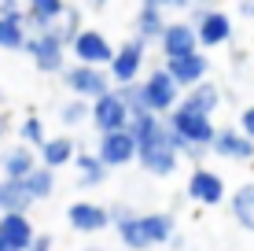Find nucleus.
Here are the masks:
<instances>
[{
	"instance_id": "19",
	"label": "nucleus",
	"mask_w": 254,
	"mask_h": 251,
	"mask_svg": "<svg viewBox=\"0 0 254 251\" xmlns=\"http://www.w3.org/2000/svg\"><path fill=\"white\" fill-rule=\"evenodd\" d=\"M33 237H37V233H33L26 214H0V240H7L15 251H30Z\"/></svg>"
},
{
	"instance_id": "4",
	"label": "nucleus",
	"mask_w": 254,
	"mask_h": 251,
	"mask_svg": "<svg viewBox=\"0 0 254 251\" xmlns=\"http://www.w3.org/2000/svg\"><path fill=\"white\" fill-rule=\"evenodd\" d=\"M144 96H147V111L151 115H159V118H166L170 111H177L181 107V96H185V89H181L177 82H173L170 74H166V67H159V71H151L144 78Z\"/></svg>"
},
{
	"instance_id": "20",
	"label": "nucleus",
	"mask_w": 254,
	"mask_h": 251,
	"mask_svg": "<svg viewBox=\"0 0 254 251\" xmlns=\"http://www.w3.org/2000/svg\"><path fill=\"white\" fill-rule=\"evenodd\" d=\"M0 167H4V177H7V181H26V177L33 174V170L41 167V163H37V155H33L30 148H26V144H19V148L4 152Z\"/></svg>"
},
{
	"instance_id": "23",
	"label": "nucleus",
	"mask_w": 254,
	"mask_h": 251,
	"mask_svg": "<svg viewBox=\"0 0 254 251\" xmlns=\"http://www.w3.org/2000/svg\"><path fill=\"white\" fill-rule=\"evenodd\" d=\"M74 167H77V181H81V185H89V188L103 185V177H107V167L96 159V152H81V155L74 159Z\"/></svg>"
},
{
	"instance_id": "3",
	"label": "nucleus",
	"mask_w": 254,
	"mask_h": 251,
	"mask_svg": "<svg viewBox=\"0 0 254 251\" xmlns=\"http://www.w3.org/2000/svg\"><path fill=\"white\" fill-rule=\"evenodd\" d=\"M136 159H140V167H144L151 177H170V174H177L181 155L170 148V129H166V122H162V129L151 137V141L136 148Z\"/></svg>"
},
{
	"instance_id": "10",
	"label": "nucleus",
	"mask_w": 254,
	"mask_h": 251,
	"mask_svg": "<svg viewBox=\"0 0 254 251\" xmlns=\"http://www.w3.org/2000/svg\"><path fill=\"white\" fill-rule=\"evenodd\" d=\"M96 159L107 170L115 167H129L136 159V141L129 137V129H118V133H103L100 144H96Z\"/></svg>"
},
{
	"instance_id": "2",
	"label": "nucleus",
	"mask_w": 254,
	"mask_h": 251,
	"mask_svg": "<svg viewBox=\"0 0 254 251\" xmlns=\"http://www.w3.org/2000/svg\"><path fill=\"white\" fill-rule=\"evenodd\" d=\"M162 122H166V129H170V133L177 137V141H185L188 148H203V152H210V144H214V137H217L214 118L191 115V111H185V107L170 111V115H166Z\"/></svg>"
},
{
	"instance_id": "29",
	"label": "nucleus",
	"mask_w": 254,
	"mask_h": 251,
	"mask_svg": "<svg viewBox=\"0 0 254 251\" xmlns=\"http://www.w3.org/2000/svg\"><path fill=\"white\" fill-rule=\"evenodd\" d=\"M118 96H122V103H126L129 107V115H151V111H147V96H144V85L140 82H133V85H122V89H115Z\"/></svg>"
},
{
	"instance_id": "36",
	"label": "nucleus",
	"mask_w": 254,
	"mask_h": 251,
	"mask_svg": "<svg viewBox=\"0 0 254 251\" xmlns=\"http://www.w3.org/2000/svg\"><path fill=\"white\" fill-rule=\"evenodd\" d=\"M0 251H15L11 244H7V240H0Z\"/></svg>"
},
{
	"instance_id": "14",
	"label": "nucleus",
	"mask_w": 254,
	"mask_h": 251,
	"mask_svg": "<svg viewBox=\"0 0 254 251\" xmlns=\"http://www.w3.org/2000/svg\"><path fill=\"white\" fill-rule=\"evenodd\" d=\"M210 152L221 155V159H232V163H254V141H247L236 126H217Z\"/></svg>"
},
{
	"instance_id": "34",
	"label": "nucleus",
	"mask_w": 254,
	"mask_h": 251,
	"mask_svg": "<svg viewBox=\"0 0 254 251\" xmlns=\"http://www.w3.org/2000/svg\"><path fill=\"white\" fill-rule=\"evenodd\" d=\"M30 251H52V233H37L33 244H30Z\"/></svg>"
},
{
	"instance_id": "28",
	"label": "nucleus",
	"mask_w": 254,
	"mask_h": 251,
	"mask_svg": "<svg viewBox=\"0 0 254 251\" xmlns=\"http://www.w3.org/2000/svg\"><path fill=\"white\" fill-rule=\"evenodd\" d=\"M159 129H162V118L159 115H136V118H129V137L136 141V148H140V144H147Z\"/></svg>"
},
{
	"instance_id": "27",
	"label": "nucleus",
	"mask_w": 254,
	"mask_h": 251,
	"mask_svg": "<svg viewBox=\"0 0 254 251\" xmlns=\"http://www.w3.org/2000/svg\"><path fill=\"white\" fill-rule=\"evenodd\" d=\"M81 30H85V26H81V11H77V7H70V4H66L63 19H59L56 26H52V33H56V37L63 41L66 48L74 45V37H77V33H81Z\"/></svg>"
},
{
	"instance_id": "22",
	"label": "nucleus",
	"mask_w": 254,
	"mask_h": 251,
	"mask_svg": "<svg viewBox=\"0 0 254 251\" xmlns=\"http://www.w3.org/2000/svg\"><path fill=\"white\" fill-rule=\"evenodd\" d=\"M74 159H77V144L70 137H48L45 148H41V167H48V170L63 167V163H74Z\"/></svg>"
},
{
	"instance_id": "17",
	"label": "nucleus",
	"mask_w": 254,
	"mask_h": 251,
	"mask_svg": "<svg viewBox=\"0 0 254 251\" xmlns=\"http://www.w3.org/2000/svg\"><path fill=\"white\" fill-rule=\"evenodd\" d=\"M166 26H170V19H166V4L162 0H144L136 11V37L144 41H159L166 33Z\"/></svg>"
},
{
	"instance_id": "25",
	"label": "nucleus",
	"mask_w": 254,
	"mask_h": 251,
	"mask_svg": "<svg viewBox=\"0 0 254 251\" xmlns=\"http://www.w3.org/2000/svg\"><path fill=\"white\" fill-rule=\"evenodd\" d=\"M22 185H26V192L33 196V203H37V200H48V196L56 192V170H48V167H37L30 177L22 181Z\"/></svg>"
},
{
	"instance_id": "16",
	"label": "nucleus",
	"mask_w": 254,
	"mask_h": 251,
	"mask_svg": "<svg viewBox=\"0 0 254 251\" xmlns=\"http://www.w3.org/2000/svg\"><path fill=\"white\" fill-rule=\"evenodd\" d=\"M206 71H210V59L203 56V52L185 56V59H166V74H170L185 92L195 89V85H203L206 82Z\"/></svg>"
},
{
	"instance_id": "26",
	"label": "nucleus",
	"mask_w": 254,
	"mask_h": 251,
	"mask_svg": "<svg viewBox=\"0 0 254 251\" xmlns=\"http://www.w3.org/2000/svg\"><path fill=\"white\" fill-rule=\"evenodd\" d=\"M26 41H30V30H26V22L0 19V48L19 52V48H26Z\"/></svg>"
},
{
	"instance_id": "21",
	"label": "nucleus",
	"mask_w": 254,
	"mask_h": 251,
	"mask_svg": "<svg viewBox=\"0 0 254 251\" xmlns=\"http://www.w3.org/2000/svg\"><path fill=\"white\" fill-rule=\"evenodd\" d=\"M229 214L236 218V226H243L247 233H254V181L240 185L229 196Z\"/></svg>"
},
{
	"instance_id": "38",
	"label": "nucleus",
	"mask_w": 254,
	"mask_h": 251,
	"mask_svg": "<svg viewBox=\"0 0 254 251\" xmlns=\"http://www.w3.org/2000/svg\"><path fill=\"white\" fill-rule=\"evenodd\" d=\"M89 251H100V248H89Z\"/></svg>"
},
{
	"instance_id": "24",
	"label": "nucleus",
	"mask_w": 254,
	"mask_h": 251,
	"mask_svg": "<svg viewBox=\"0 0 254 251\" xmlns=\"http://www.w3.org/2000/svg\"><path fill=\"white\" fill-rule=\"evenodd\" d=\"M33 207V196L22 181H4V214H26Z\"/></svg>"
},
{
	"instance_id": "32",
	"label": "nucleus",
	"mask_w": 254,
	"mask_h": 251,
	"mask_svg": "<svg viewBox=\"0 0 254 251\" xmlns=\"http://www.w3.org/2000/svg\"><path fill=\"white\" fill-rule=\"evenodd\" d=\"M236 129H240L247 141H254V103H247V107L240 111V126H236Z\"/></svg>"
},
{
	"instance_id": "5",
	"label": "nucleus",
	"mask_w": 254,
	"mask_h": 251,
	"mask_svg": "<svg viewBox=\"0 0 254 251\" xmlns=\"http://www.w3.org/2000/svg\"><path fill=\"white\" fill-rule=\"evenodd\" d=\"M63 78H66V89L74 92V100L96 103L100 96H107V92H111V78H107V71H100V67H81V63H74Z\"/></svg>"
},
{
	"instance_id": "7",
	"label": "nucleus",
	"mask_w": 254,
	"mask_h": 251,
	"mask_svg": "<svg viewBox=\"0 0 254 251\" xmlns=\"http://www.w3.org/2000/svg\"><path fill=\"white\" fill-rule=\"evenodd\" d=\"M188 200L199 203V207H217L225 200V177L217 170H206V167H195L188 174V185H185Z\"/></svg>"
},
{
	"instance_id": "35",
	"label": "nucleus",
	"mask_w": 254,
	"mask_h": 251,
	"mask_svg": "<svg viewBox=\"0 0 254 251\" xmlns=\"http://www.w3.org/2000/svg\"><path fill=\"white\" fill-rule=\"evenodd\" d=\"M0 214H4V181H0Z\"/></svg>"
},
{
	"instance_id": "1",
	"label": "nucleus",
	"mask_w": 254,
	"mask_h": 251,
	"mask_svg": "<svg viewBox=\"0 0 254 251\" xmlns=\"http://www.w3.org/2000/svg\"><path fill=\"white\" fill-rule=\"evenodd\" d=\"M111 222H115V229H118V240L129 251H147V248L170 244V240L177 237V222H173L170 211L136 214V211H129V207H115V211H111Z\"/></svg>"
},
{
	"instance_id": "31",
	"label": "nucleus",
	"mask_w": 254,
	"mask_h": 251,
	"mask_svg": "<svg viewBox=\"0 0 254 251\" xmlns=\"http://www.w3.org/2000/svg\"><path fill=\"white\" fill-rule=\"evenodd\" d=\"M85 118H92V103L89 100H66L59 111V122L63 126H81Z\"/></svg>"
},
{
	"instance_id": "13",
	"label": "nucleus",
	"mask_w": 254,
	"mask_h": 251,
	"mask_svg": "<svg viewBox=\"0 0 254 251\" xmlns=\"http://www.w3.org/2000/svg\"><path fill=\"white\" fill-rule=\"evenodd\" d=\"M195 33H199V48H217V45H229V41H232L236 22H232L229 11H221V7H210L203 19H199Z\"/></svg>"
},
{
	"instance_id": "11",
	"label": "nucleus",
	"mask_w": 254,
	"mask_h": 251,
	"mask_svg": "<svg viewBox=\"0 0 254 251\" xmlns=\"http://www.w3.org/2000/svg\"><path fill=\"white\" fill-rule=\"evenodd\" d=\"M159 48L166 59H185V56H195L199 52V33L195 26H188V19H177L166 26V33L159 37Z\"/></svg>"
},
{
	"instance_id": "6",
	"label": "nucleus",
	"mask_w": 254,
	"mask_h": 251,
	"mask_svg": "<svg viewBox=\"0 0 254 251\" xmlns=\"http://www.w3.org/2000/svg\"><path fill=\"white\" fill-rule=\"evenodd\" d=\"M144 59H147V45L140 37H129V41H122V45L115 48V59H111V78L118 82V89L122 85H133L140 71H144Z\"/></svg>"
},
{
	"instance_id": "37",
	"label": "nucleus",
	"mask_w": 254,
	"mask_h": 251,
	"mask_svg": "<svg viewBox=\"0 0 254 251\" xmlns=\"http://www.w3.org/2000/svg\"><path fill=\"white\" fill-rule=\"evenodd\" d=\"M7 133V122H4V118H0V137H4Z\"/></svg>"
},
{
	"instance_id": "18",
	"label": "nucleus",
	"mask_w": 254,
	"mask_h": 251,
	"mask_svg": "<svg viewBox=\"0 0 254 251\" xmlns=\"http://www.w3.org/2000/svg\"><path fill=\"white\" fill-rule=\"evenodd\" d=\"M217 103H221V89L214 82H203V85H195V89H188L181 96V107L191 111V115H203V118H214Z\"/></svg>"
},
{
	"instance_id": "12",
	"label": "nucleus",
	"mask_w": 254,
	"mask_h": 251,
	"mask_svg": "<svg viewBox=\"0 0 254 251\" xmlns=\"http://www.w3.org/2000/svg\"><path fill=\"white\" fill-rule=\"evenodd\" d=\"M129 118L133 115H129V107L122 103V96L115 89L92 103V122H96V129H100V137L103 133H118V129H129Z\"/></svg>"
},
{
	"instance_id": "39",
	"label": "nucleus",
	"mask_w": 254,
	"mask_h": 251,
	"mask_svg": "<svg viewBox=\"0 0 254 251\" xmlns=\"http://www.w3.org/2000/svg\"><path fill=\"white\" fill-rule=\"evenodd\" d=\"M251 170H254V163H251Z\"/></svg>"
},
{
	"instance_id": "30",
	"label": "nucleus",
	"mask_w": 254,
	"mask_h": 251,
	"mask_svg": "<svg viewBox=\"0 0 254 251\" xmlns=\"http://www.w3.org/2000/svg\"><path fill=\"white\" fill-rule=\"evenodd\" d=\"M19 137H22V144L26 148H45V141H48V133H45V122H41L37 115H30V118H22V126H19Z\"/></svg>"
},
{
	"instance_id": "9",
	"label": "nucleus",
	"mask_w": 254,
	"mask_h": 251,
	"mask_svg": "<svg viewBox=\"0 0 254 251\" xmlns=\"http://www.w3.org/2000/svg\"><path fill=\"white\" fill-rule=\"evenodd\" d=\"M74 56H77V63L81 67H111V59H115V48H111V41L103 37L100 30H81L74 37Z\"/></svg>"
},
{
	"instance_id": "15",
	"label": "nucleus",
	"mask_w": 254,
	"mask_h": 251,
	"mask_svg": "<svg viewBox=\"0 0 254 251\" xmlns=\"http://www.w3.org/2000/svg\"><path fill=\"white\" fill-rule=\"evenodd\" d=\"M66 222L74 233H103L111 226V211L100 203H89V200H77L66 207Z\"/></svg>"
},
{
	"instance_id": "33",
	"label": "nucleus",
	"mask_w": 254,
	"mask_h": 251,
	"mask_svg": "<svg viewBox=\"0 0 254 251\" xmlns=\"http://www.w3.org/2000/svg\"><path fill=\"white\" fill-rule=\"evenodd\" d=\"M0 19H15V22H26V7H19L15 0H4V4H0Z\"/></svg>"
},
{
	"instance_id": "8",
	"label": "nucleus",
	"mask_w": 254,
	"mask_h": 251,
	"mask_svg": "<svg viewBox=\"0 0 254 251\" xmlns=\"http://www.w3.org/2000/svg\"><path fill=\"white\" fill-rule=\"evenodd\" d=\"M26 52L33 56V63H37V71L45 74H56L63 71V59H66V45L56 37V33H30V41H26Z\"/></svg>"
}]
</instances>
